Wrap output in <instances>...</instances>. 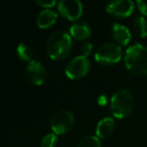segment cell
<instances>
[{
    "mask_svg": "<svg viewBox=\"0 0 147 147\" xmlns=\"http://www.w3.org/2000/svg\"><path fill=\"white\" fill-rule=\"evenodd\" d=\"M115 127L114 119L111 117H105L98 122L96 126V136L98 138H106L112 134Z\"/></svg>",
    "mask_w": 147,
    "mask_h": 147,
    "instance_id": "cell-13",
    "label": "cell"
},
{
    "mask_svg": "<svg viewBox=\"0 0 147 147\" xmlns=\"http://www.w3.org/2000/svg\"><path fill=\"white\" fill-rule=\"evenodd\" d=\"M71 37H74L77 40H84L91 36V27L85 21H77L73 23L69 28Z\"/></svg>",
    "mask_w": 147,
    "mask_h": 147,
    "instance_id": "cell-11",
    "label": "cell"
},
{
    "mask_svg": "<svg viewBox=\"0 0 147 147\" xmlns=\"http://www.w3.org/2000/svg\"><path fill=\"white\" fill-rule=\"evenodd\" d=\"M134 7V2L131 0H116L107 4L106 11L115 17L125 18L133 13Z\"/></svg>",
    "mask_w": 147,
    "mask_h": 147,
    "instance_id": "cell-8",
    "label": "cell"
},
{
    "mask_svg": "<svg viewBox=\"0 0 147 147\" xmlns=\"http://www.w3.org/2000/svg\"><path fill=\"white\" fill-rule=\"evenodd\" d=\"M72 37L65 31H57L49 36L46 43V51L49 57L54 61H60L68 57L72 51Z\"/></svg>",
    "mask_w": 147,
    "mask_h": 147,
    "instance_id": "cell-2",
    "label": "cell"
},
{
    "mask_svg": "<svg viewBox=\"0 0 147 147\" xmlns=\"http://www.w3.org/2000/svg\"><path fill=\"white\" fill-rule=\"evenodd\" d=\"M95 61L103 66L117 64L122 59V49L114 42H105L97 49L95 53Z\"/></svg>",
    "mask_w": 147,
    "mask_h": 147,
    "instance_id": "cell-4",
    "label": "cell"
},
{
    "mask_svg": "<svg viewBox=\"0 0 147 147\" xmlns=\"http://www.w3.org/2000/svg\"><path fill=\"white\" fill-rule=\"evenodd\" d=\"M124 64L128 71L136 76L147 75V46L140 43L129 46L124 55Z\"/></svg>",
    "mask_w": 147,
    "mask_h": 147,
    "instance_id": "cell-1",
    "label": "cell"
},
{
    "mask_svg": "<svg viewBox=\"0 0 147 147\" xmlns=\"http://www.w3.org/2000/svg\"><path fill=\"white\" fill-rule=\"evenodd\" d=\"M97 103H98V105H100V106H105V105L107 104V97L105 96V95H101L98 98V100H97Z\"/></svg>",
    "mask_w": 147,
    "mask_h": 147,
    "instance_id": "cell-21",
    "label": "cell"
},
{
    "mask_svg": "<svg viewBox=\"0 0 147 147\" xmlns=\"http://www.w3.org/2000/svg\"><path fill=\"white\" fill-rule=\"evenodd\" d=\"M57 143V135L55 133H48L42 138L41 147H55Z\"/></svg>",
    "mask_w": 147,
    "mask_h": 147,
    "instance_id": "cell-17",
    "label": "cell"
},
{
    "mask_svg": "<svg viewBox=\"0 0 147 147\" xmlns=\"http://www.w3.org/2000/svg\"><path fill=\"white\" fill-rule=\"evenodd\" d=\"M91 64L88 57L84 55H77L68 62L65 67V75L71 80H78L88 74Z\"/></svg>",
    "mask_w": 147,
    "mask_h": 147,
    "instance_id": "cell-6",
    "label": "cell"
},
{
    "mask_svg": "<svg viewBox=\"0 0 147 147\" xmlns=\"http://www.w3.org/2000/svg\"><path fill=\"white\" fill-rule=\"evenodd\" d=\"M25 74L27 79L34 85H42L47 77V70L42 63L32 59L27 64L25 69Z\"/></svg>",
    "mask_w": 147,
    "mask_h": 147,
    "instance_id": "cell-9",
    "label": "cell"
},
{
    "mask_svg": "<svg viewBox=\"0 0 147 147\" xmlns=\"http://www.w3.org/2000/svg\"><path fill=\"white\" fill-rule=\"evenodd\" d=\"M133 29L139 37H147V20L144 16L139 15L134 18Z\"/></svg>",
    "mask_w": 147,
    "mask_h": 147,
    "instance_id": "cell-14",
    "label": "cell"
},
{
    "mask_svg": "<svg viewBox=\"0 0 147 147\" xmlns=\"http://www.w3.org/2000/svg\"><path fill=\"white\" fill-rule=\"evenodd\" d=\"M16 51H17V55L20 59L28 62V63L32 61L33 51L27 43H25V42L19 43L18 46H17V49H16Z\"/></svg>",
    "mask_w": 147,
    "mask_h": 147,
    "instance_id": "cell-15",
    "label": "cell"
},
{
    "mask_svg": "<svg viewBox=\"0 0 147 147\" xmlns=\"http://www.w3.org/2000/svg\"><path fill=\"white\" fill-rule=\"evenodd\" d=\"M136 5H137L138 9H139V11L141 12L142 15L147 16V2L138 0V1L136 2Z\"/></svg>",
    "mask_w": 147,
    "mask_h": 147,
    "instance_id": "cell-20",
    "label": "cell"
},
{
    "mask_svg": "<svg viewBox=\"0 0 147 147\" xmlns=\"http://www.w3.org/2000/svg\"><path fill=\"white\" fill-rule=\"evenodd\" d=\"M58 14L52 9H43L39 12L36 18V23L40 28H48L56 22Z\"/></svg>",
    "mask_w": 147,
    "mask_h": 147,
    "instance_id": "cell-12",
    "label": "cell"
},
{
    "mask_svg": "<svg viewBox=\"0 0 147 147\" xmlns=\"http://www.w3.org/2000/svg\"><path fill=\"white\" fill-rule=\"evenodd\" d=\"M77 147H102L101 146L100 138L96 135H88L81 138L78 142Z\"/></svg>",
    "mask_w": 147,
    "mask_h": 147,
    "instance_id": "cell-16",
    "label": "cell"
},
{
    "mask_svg": "<svg viewBox=\"0 0 147 147\" xmlns=\"http://www.w3.org/2000/svg\"><path fill=\"white\" fill-rule=\"evenodd\" d=\"M134 107V98L128 90L120 89L112 95L110 99V111L118 119L127 117Z\"/></svg>",
    "mask_w": 147,
    "mask_h": 147,
    "instance_id": "cell-3",
    "label": "cell"
},
{
    "mask_svg": "<svg viewBox=\"0 0 147 147\" xmlns=\"http://www.w3.org/2000/svg\"><path fill=\"white\" fill-rule=\"evenodd\" d=\"M58 10L62 16L75 21L83 13V5L79 0H61L58 2Z\"/></svg>",
    "mask_w": 147,
    "mask_h": 147,
    "instance_id": "cell-7",
    "label": "cell"
},
{
    "mask_svg": "<svg viewBox=\"0 0 147 147\" xmlns=\"http://www.w3.org/2000/svg\"><path fill=\"white\" fill-rule=\"evenodd\" d=\"M111 34L119 45H127L131 40V34L126 26L120 23H113L111 27Z\"/></svg>",
    "mask_w": 147,
    "mask_h": 147,
    "instance_id": "cell-10",
    "label": "cell"
},
{
    "mask_svg": "<svg viewBox=\"0 0 147 147\" xmlns=\"http://www.w3.org/2000/svg\"><path fill=\"white\" fill-rule=\"evenodd\" d=\"M36 4H38L44 9H50L56 4V1L55 0H36Z\"/></svg>",
    "mask_w": 147,
    "mask_h": 147,
    "instance_id": "cell-18",
    "label": "cell"
},
{
    "mask_svg": "<svg viewBox=\"0 0 147 147\" xmlns=\"http://www.w3.org/2000/svg\"><path fill=\"white\" fill-rule=\"evenodd\" d=\"M92 49H93V45L92 43L90 42H85L82 44L81 46V53H82V55L87 57L91 53H92Z\"/></svg>",
    "mask_w": 147,
    "mask_h": 147,
    "instance_id": "cell-19",
    "label": "cell"
},
{
    "mask_svg": "<svg viewBox=\"0 0 147 147\" xmlns=\"http://www.w3.org/2000/svg\"><path fill=\"white\" fill-rule=\"evenodd\" d=\"M75 123V117L73 113L66 109L55 112L50 119V126L53 133L65 134L73 128Z\"/></svg>",
    "mask_w": 147,
    "mask_h": 147,
    "instance_id": "cell-5",
    "label": "cell"
}]
</instances>
